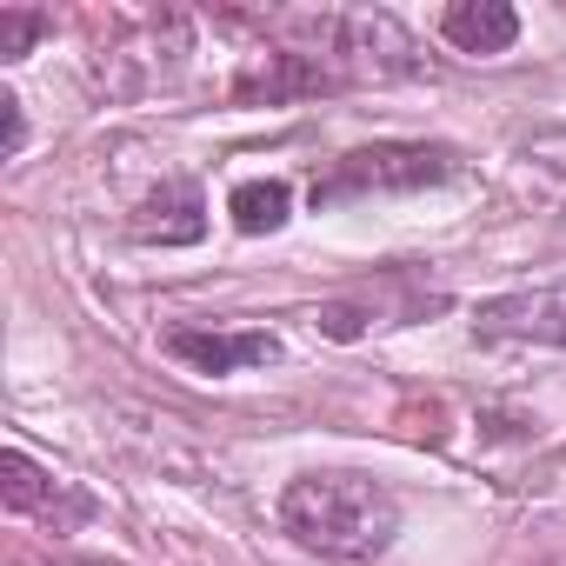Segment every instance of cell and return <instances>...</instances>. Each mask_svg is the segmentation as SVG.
I'll return each instance as SVG.
<instances>
[{
    "instance_id": "cell-1",
    "label": "cell",
    "mask_w": 566,
    "mask_h": 566,
    "mask_svg": "<svg viewBox=\"0 0 566 566\" xmlns=\"http://www.w3.org/2000/svg\"><path fill=\"white\" fill-rule=\"evenodd\" d=\"M280 526L327 559H380L400 533V500L367 473H301L280 493Z\"/></svg>"
},
{
    "instance_id": "cell-2",
    "label": "cell",
    "mask_w": 566,
    "mask_h": 566,
    "mask_svg": "<svg viewBox=\"0 0 566 566\" xmlns=\"http://www.w3.org/2000/svg\"><path fill=\"white\" fill-rule=\"evenodd\" d=\"M453 174V147H427V140H380L360 154H340L327 180H314V200H347V193H407V187H433Z\"/></svg>"
},
{
    "instance_id": "cell-3",
    "label": "cell",
    "mask_w": 566,
    "mask_h": 566,
    "mask_svg": "<svg viewBox=\"0 0 566 566\" xmlns=\"http://www.w3.org/2000/svg\"><path fill=\"white\" fill-rule=\"evenodd\" d=\"M0 500H8V513L41 520L48 533H74V526H87V520H94V500H87L81 486H67L61 473L34 467L21 447L0 453Z\"/></svg>"
},
{
    "instance_id": "cell-4",
    "label": "cell",
    "mask_w": 566,
    "mask_h": 566,
    "mask_svg": "<svg viewBox=\"0 0 566 566\" xmlns=\"http://www.w3.org/2000/svg\"><path fill=\"white\" fill-rule=\"evenodd\" d=\"M473 334H480V340H539V347H566V287L480 301Z\"/></svg>"
},
{
    "instance_id": "cell-5",
    "label": "cell",
    "mask_w": 566,
    "mask_h": 566,
    "mask_svg": "<svg viewBox=\"0 0 566 566\" xmlns=\"http://www.w3.org/2000/svg\"><path fill=\"white\" fill-rule=\"evenodd\" d=\"M167 354L187 360V367H200V374H240V367L280 360V340L273 334H193V327H174Z\"/></svg>"
},
{
    "instance_id": "cell-6",
    "label": "cell",
    "mask_w": 566,
    "mask_h": 566,
    "mask_svg": "<svg viewBox=\"0 0 566 566\" xmlns=\"http://www.w3.org/2000/svg\"><path fill=\"white\" fill-rule=\"evenodd\" d=\"M440 34L460 48V54H506L520 41V14L506 0H453L440 14Z\"/></svg>"
},
{
    "instance_id": "cell-7",
    "label": "cell",
    "mask_w": 566,
    "mask_h": 566,
    "mask_svg": "<svg viewBox=\"0 0 566 566\" xmlns=\"http://www.w3.org/2000/svg\"><path fill=\"white\" fill-rule=\"evenodd\" d=\"M134 233L140 240H160V247H187L207 233V207H200V187L193 180H174L167 193H154L140 213H134Z\"/></svg>"
},
{
    "instance_id": "cell-8",
    "label": "cell",
    "mask_w": 566,
    "mask_h": 566,
    "mask_svg": "<svg viewBox=\"0 0 566 566\" xmlns=\"http://www.w3.org/2000/svg\"><path fill=\"white\" fill-rule=\"evenodd\" d=\"M287 207H294V187L287 180H247L227 200V213H233L240 233H280V227H287Z\"/></svg>"
},
{
    "instance_id": "cell-9",
    "label": "cell",
    "mask_w": 566,
    "mask_h": 566,
    "mask_svg": "<svg viewBox=\"0 0 566 566\" xmlns=\"http://www.w3.org/2000/svg\"><path fill=\"white\" fill-rule=\"evenodd\" d=\"M41 41V14H0V61H21Z\"/></svg>"
},
{
    "instance_id": "cell-10",
    "label": "cell",
    "mask_w": 566,
    "mask_h": 566,
    "mask_svg": "<svg viewBox=\"0 0 566 566\" xmlns=\"http://www.w3.org/2000/svg\"><path fill=\"white\" fill-rule=\"evenodd\" d=\"M0 120H8V140H0V154L14 160V154L28 147V114H21V101H14V94H0Z\"/></svg>"
},
{
    "instance_id": "cell-11",
    "label": "cell",
    "mask_w": 566,
    "mask_h": 566,
    "mask_svg": "<svg viewBox=\"0 0 566 566\" xmlns=\"http://www.w3.org/2000/svg\"><path fill=\"white\" fill-rule=\"evenodd\" d=\"M14 566H34V559H14Z\"/></svg>"
}]
</instances>
